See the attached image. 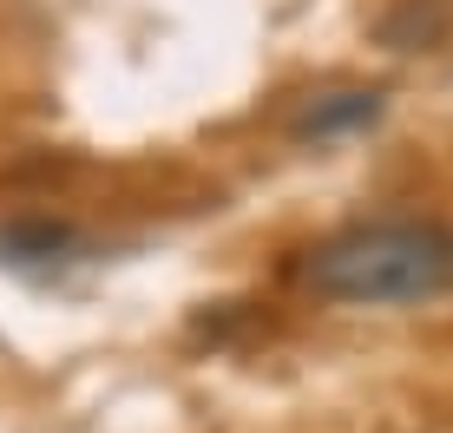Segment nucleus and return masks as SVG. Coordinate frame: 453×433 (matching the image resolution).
I'll return each instance as SVG.
<instances>
[{"label":"nucleus","mask_w":453,"mask_h":433,"mask_svg":"<svg viewBox=\"0 0 453 433\" xmlns=\"http://www.w3.org/2000/svg\"><path fill=\"white\" fill-rule=\"evenodd\" d=\"M309 289L329 302H434L453 289V230L441 216H374L309 250Z\"/></svg>","instance_id":"obj_1"},{"label":"nucleus","mask_w":453,"mask_h":433,"mask_svg":"<svg viewBox=\"0 0 453 433\" xmlns=\"http://www.w3.org/2000/svg\"><path fill=\"white\" fill-rule=\"evenodd\" d=\"M381 118V92L374 86H349V92H322L296 112V138H335L355 125H374Z\"/></svg>","instance_id":"obj_2"},{"label":"nucleus","mask_w":453,"mask_h":433,"mask_svg":"<svg viewBox=\"0 0 453 433\" xmlns=\"http://www.w3.org/2000/svg\"><path fill=\"white\" fill-rule=\"evenodd\" d=\"M447 34H453L447 0H401V7L381 20V46H395V53H420V46H434Z\"/></svg>","instance_id":"obj_3"}]
</instances>
